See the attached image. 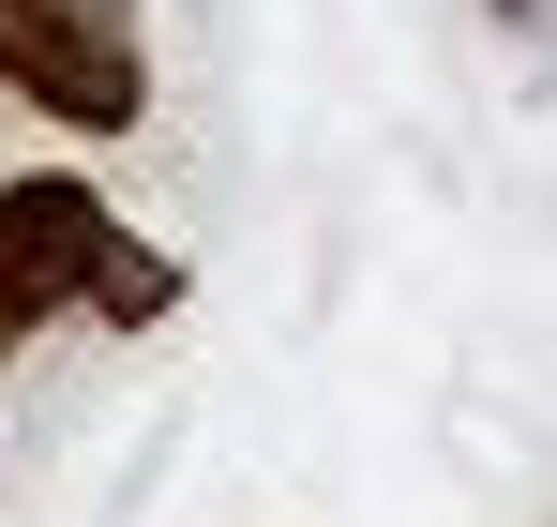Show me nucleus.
I'll return each mask as SVG.
<instances>
[{"mask_svg": "<svg viewBox=\"0 0 557 527\" xmlns=\"http://www.w3.org/2000/svg\"><path fill=\"white\" fill-rule=\"evenodd\" d=\"M0 90H30L76 136H136L151 121V30H136V0H0Z\"/></svg>", "mask_w": 557, "mask_h": 527, "instance_id": "nucleus-1", "label": "nucleus"}, {"mask_svg": "<svg viewBox=\"0 0 557 527\" xmlns=\"http://www.w3.org/2000/svg\"><path fill=\"white\" fill-rule=\"evenodd\" d=\"M106 257H121V226H106V196L91 181H0V361L30 347L61 302H91L106 286Z\"/></svg>", "mask_w": 557, "mask_h": 527, "instance_id": "nucleus-2", "label": "nucleus"}, {"mask_svg": "<svg viewBox=\"0 0 557 527\" xmlns=\"http://www.w3.org/2000/svg\"><path fill=\"white\" fill-rule=\"evenodd\" d=\"M91 302H106V317H166V271H151V257H136V242H121V257H106V286H91Z\"/></svg>", "mask_w": 557, "mask_h": 527, "instance_id": "nucleus-3", "label": "nucleus"}]
</instances>
